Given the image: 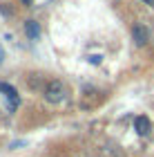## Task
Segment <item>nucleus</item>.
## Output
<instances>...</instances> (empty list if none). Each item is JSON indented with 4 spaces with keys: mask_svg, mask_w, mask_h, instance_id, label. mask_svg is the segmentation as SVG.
<instances>
[{
    "mask_svg": "<svg viewBox=\"0 0 154 157\" xmlns=\"http://www.w3.org/2000/svg\"><path fill=\"white\" fill-rule=\"evenodd\" d=\"M45 99L49 103H60L63 99H65V85L60 81H52L47 85V90H45Z\"/></svg>",
    "mask_w": 154,
    "mask_h": 157,
    "instance_id": "f257e3e1",
    "label": "nucleus"
},
{
    "mask_svg": "<svg viewBox=\"0 0 154 157\" xmlns=\"http://www.w3.org/2000/svg\"><path fill=\"white\" fill-rule=\"evenodd\" d=\"M0 92H5V94H7V99H9V101H11L9 110H16L18 105H20L18 92H16V88H13V85H9V83H0Z\"/></svg>",
    "mask_w": 154,
    "mask_h": 157,
    "instance_id": "f03ea898",
    "label": "nucleus"
},
{
    "mask_svg": "<svg viewBox=\"0 0 154 157\" xmlns=\"http://www.w3.org/2000/svg\"><path fill=\"white\" fill-rule=\"evenodd\" d=\"M132 38H134V43L138 47H143L145 43L150 40V32L145 29L143 25H134V29H132Z\"/></svg>",
    "mask_w": 154,
    "mask_h": 157,
    "instance_id": "7ed1b4c3",
    "label": "nucleus"
},
{
    "mask_svg": "<svg viewBox=\"0 0 154 157\" xmlns=\"http://www.w3.org/2000/svg\"><path fill=\"white\" fill-rule=\"evenodd\" d=\"M134 128L138 135H148L150 132V119L148 117H136L134 119Z\"/></svg>",
    "mask_w": 154,
    "mask_h": 157,
    "instance_id": "20e7f679",
    "label": "nucleus"
},
{
    "mask_svg": "<svg viewBox=\"0 0 154 157\" xmlns=\"http://www.w3.org/2000/svg\"><path fill=\"white\" fill-rule=\"evenodd\" d=\"M25 32H27L29 38H38L40 36V27H38L36 20H27V23H25Z\"/></svg>",
    "mask_w": 154,
    "mask_h": 157,
    "instance_id": "39448f33",
    "label": "nucleus"
},
{
    "mask_svg": "<svg viewBox=\"0 0 154 157\" xmlns=\"http://www.w3.org/2000/svg\"><path fill=\"white\" fill-rule=\"evenodd\" d=\"M89 63H92V65H98V63H101V56H89Z\"/></svg>",
    "mask_w": 154,
    "mask_h": 157,
    "instance_id": "423d86ee",
    "label": "nucleus"
},
{
    "mask_svg": "<svg viewBox=\"0 0 154 157\" xmlns=\"http://www.w3.org/2000/svg\"><path fill=\"white\" fill-rule=\"evenodd\" d=\"M2 61H5V49L0 47V65H2Z\"/></svg>",
    "mask_w": 154,
    "mask_h": 157,
    "instance_id": "0eeeda50",
    "label": "nucleus"
},
{
    "mask_svg": "<svg viewBox=\"0 0 154 157\" xmlns=\"http://www.w3.org/2000/svg\"><path fill=\"white\" fill-rule=\"evenodd\" d=\"M145 5H150V7H154V0H143Z\"/></svg>",
    "mask_w": 154,
    "mask_h": 157,
    "instance_id": "6e6552de",
    "label": "nucleus"
},
{
    "mask_svg": "<svg viewBox=\"0 0 154 157\" xmlns=\"http://www.w3.org/2000/svg\"><path fill=\"white\" fill-rule=\"evenodd\" d=\"M34 2V0H23V5H31Z\"/></svg>",
    "mask_w": 154,
    "mask_h": 157,
    "instance_id": "1a4fd4ad",
    "label": "nucleus"
}]
</instances>
